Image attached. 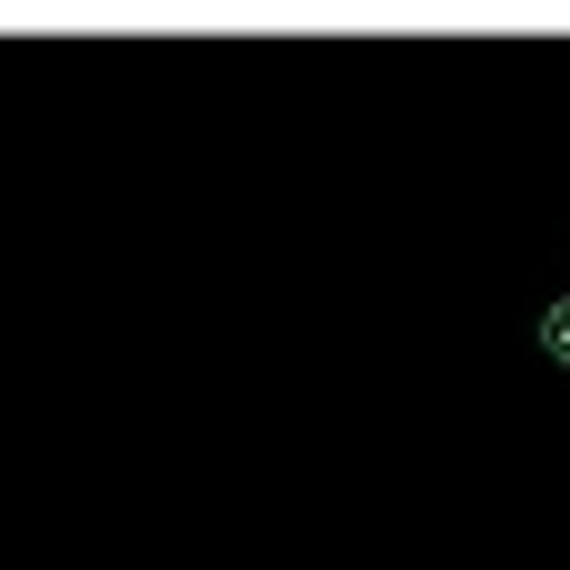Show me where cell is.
Returning <instances> with one entry per match:
<instances>
[{
	"label": "cell",
	"instance_id": "6da1fadb",
	"mask_svg": "<svg viewBox=\"0 0 570 570\" xmlns=\"http://www.w3.org/2000/svg\"><path fill=\"white\" fill-rule=\"evenodd\" d=\"M542 352L570 371V295H551V305H542Z\"/></svg>",
	"mask_w": 570,
	"mask_h": 570
}]
</instances>
